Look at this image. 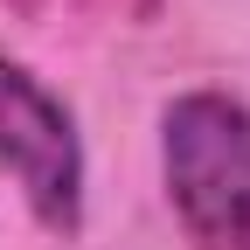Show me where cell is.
<instances>
[{"label":"cell","mask_w":250,"mask_h":250,"mask_svg":"<svg viewBox=\"0 0 250 250\" xmlns=\"http://www.w3.org/2000/svg\"><path fill=\"white\" fill-rule=\"evenodd\" d=\"M160 181L195 250H250V104L181 90L160 111Z\"/></svg>","instance_id":"obj_1"},{"label":"cell","mask_w":250,"mask_h":250,"mask_svg":"<svg viewBox=\"0 0 250 250\" xmlns=\"http://www.w3.org/2000/svg\"><path fill=\"white\" fill-rule=\"evenodd\" d=\"M0 174L49 236L83 229V132L70 104L14 56H0Z\"/></svg>","instance_id":"obj_2"}]
</instances>
